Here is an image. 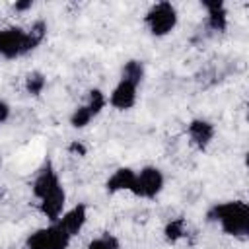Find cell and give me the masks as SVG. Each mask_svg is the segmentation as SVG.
Wrapping results in <instances>:
<instances>
[{"instance_id":"obj_7","label":"cell","mask_w":249,"mask_h":249,"mask_svg":"<svg viewBox=\"0 0 249 249\" xmlns=\"http://www.w3.org/2000/svg\"><path fill=\"white\" fill-rule=\"evenodd\" d=\"M136 84L132 82H126V80H121L115 89L111 91L109 95V103L115 107V109H130L134 103H136Z\"/></svg>"},{"instance_id":"obj_12","label":"cell","mask_w":249,"mask_h":249,"mask_svg":"<svg viewBox=\"0 0 249 249\" xmlns=\"http://www.w3.org/2000/svg\"><path fill=\"white\" fill-rule=\"evenodd\" d=\"M202 6L208 10V27L214 31H224L228 25V14L226 8L220 0H212V2H202Z\"/></svg>"},{"instance_id":"obj_5","label":"cell","mask_w":249,"mask_h":249,"mask_svg":"<svg viewBox=\"0 0 249 249\" xmlns=\"http://www.w3.org/2000/svg\"><path fill=\"white\" fill-rule=\"evenodd\" d=\"M163 189V175L158 167H144L140 173H136L132 193L142 198H154Z\"/></svg>"},{"instance_id":"obj_3","label":"cell","mask_w":249,"mask_h":249,"mask_svg":"<svg viewBox=\"0 0 249 249\" xmlns=\"http://www.w3.org/2000/svg\"><path fill=\"white\" fill-rule=\"evenodd\" d=\"M177 23V10L169 2H158L154 4L146 14V25L152 35L163 37L167 35Z\"/></svg>"},{"instance_id":"obj_19","label":"cell","mask_w":249,"mask_h":249,"mask_svg":"<svg viewBox=\"0 0 249 249\" xmlns=\"http://www.w3.org/2000/svg\"><path fill=\"white\" fill-rule=\"evenodd\" d=\"M8 117H10V107H8V103H6V101H2V99H0V123H4Z\"/></svg>"},{"instance_id":"obj_6","label":"cell","mask_w":249,"mask_h":249,"mask_svg":"<svg viewBox=\"0 0 249 249\" xmlns=\"http://www.w3.org/2000/svg\"><path fill=\"white\" fill-rule=\"evenodd\" d=\"M86 220H88L86 206H84V204H76L74 208H70L68 212H64V214L54 222V224H56L60 230H64L70 237H74V235L84 228Z\"/></svg>"},{"instance_id":"obj_1","label":"cell","mask_w":249,"mask_h":249,"mask_svg":"<svg viewBox=\"0 0 249 249\" xmlns=\"http://www.w3.org/2000/svg\"><path fill=\"white\" fill-rule=\"evenodd\" d=\"M47 35L45 21H35L29 31H23L19 27L2 29L0 31V56L4 58H18L33 51Z\"/></svg>"},{"instance_id":"obj_4","label":"cell","mask_w":249,"mask_h":249,"mask_svg":"<svg viewBox=\"0 0 249 249\" xmlns=\"http://www.w3.org/2000/svg\"><path fill=\"white\" fill-rule=\"evenodd\" d=\"M70 239L72 237L64 230L53 224L51 228H43L31 233L25 241V249H66Z\"/></svg>"},{"instance_id":"obj_10","label":"cell","mask_w":249,"mask_h":249,"mask_svg":"<svg viewBox=\"0 0 249 249\" xmlns=\"http://www.w3.org/2000/svg\"><path fill=\"white\" fill-rule=\"evenodd\" d=\"M60 187V181H58V175L53 171L51 165H47L45 169H41V173L37 175L35 183H33V195L41 200L43 196H47L49 193H53L54 189Z\"/></svg>"},{"instance_id":"obj_11","label":"cell","mask_w":249,"mask_h":249,"mask_svg":"<svg viewBox=\"0 0 249 249\" xmlns=\"http://www.w3.org/2000/svg\"><path fill=\"white\" fill-rule=\"evenodd\" d=\"M136 173L128 167H119L109 179H107V191L117 193V191H132Z\"/></svg>"},{"instance_id":"obj_8","label":"cell","mask_w":249,"mask_h":249,"mask_svg":"<svg viewBox=\"0 0 249 249\" xmlns=\"http://www.w3.org/2000/svg\"><path fill=\"white\" fill-rule=\"evenodd\" d=\"M64 202H66V193H64L62 185H60L58 189H54L53 193H49L47 196L41 198L39 208H41V212H43L51 222H56V220L62 216Z\"/></svg>"},{"instance_id":"obj_9","label":"cell","mask_w":249,"mask_h":249,"mask_svg":"<svg viewBox=\"0 0 249 249\" xmlns=\"http://www.w3.org/2000/svg\"><path fill=\"white\" fill-rule=\"evenodd\" d=\"M187 132H189L191 142L195 146H198V148H206L210 144V140L214 138V126L208 121H204V119H195L189 124Z\"/></svg>"},{"instance_id":"obj_17","label":"cell","mask_w":249,"mask_h":249,"mask_svg":"<svg viewBox=\"0 0 249 249\" xmlns=\"http://www.w3.org/2000/svg\"><path fill=\"white\" fill-rule=\"evenodd\" d=\"M91 119H93L91 111H89L86 105H82V107H78V109L72 113V117H70V124L76 126V128H82V126H86Z\"/></svg>"},{"instance_id":"obj_2","label":"cell","mask_w":249,"mask_h":249,"mask_svg":"<svg viewBox=\"0 0 249 249\" xmlns=\"http://www.w3.org/2000/svg\"><path fill=\"white\" fill-rule=\"evenodd\" d=\"M208 220L218 222L220 228L235 237H243L249 233V206L241 200L220 202L208 210Z\"/></svg>"},{"instance_id":"obj_14","label":"cell","mask_w":249,"mask_h":249,"mask_svg":"<svg viewBox=\"0 0 249 249\" xmlns=\"http://www.w3.org/2000/svg\"><path fill=\"white\" fill-rule=\"evenodd\" d=\"M105 103H107L105 93H103V91H99V89H91V91H89V97H88L86 107H88V109L91 111V115L95 117V115H99V113H101V109L105 107Z\"/></svg>"},{"instance_id":"obj_16","label":"cell","mask_w":249,"mask_h":249,"mask_svg":"<svg viewBox=\"0 0 249 249\" xmlns=\"http://www.w3.org/2000/svg\"><path fill=\"white\" fill-rule=\"evenodd\" d=\"M165 237L169 241H177L185 235V220L183 218H177V220H171L167 226H165Z\"/></svg>"},{"instance_id":"obj_18","label":"cell","mask_w":249,"mask_h":249,"mask_svg":"<svg viewBox=\"0 0 249 249\" xmlns=\"http://www.w3.org/2000/svg\"><path fill=\"white\" fill-rule=\"evenodd\" d=\"M88 249H119V239L115 235H111V233H105V235L93 239L88 245Z\"/></svg>"},{"instance_id":"obj_21","label":"cell","mask_w":249,"mask_h":249,"mask_svg":"<svg viewBox=\"0 0 249 249\" xmlns=\"http://www.w3.org/2000/svg\"><path fill=\"white\" fill-rule=\"evenodd\" d=\"M14 8L19 10V12H21V10H27V8H31V0H27V2H18Z\"/></svg>"},{"instance_id":"obj_20","label":"cell","mask_w":249,"mask_h":249,"mask_svg":"<svg viewBox=\"0 0 249 249\" xmlns=\"http://www.w3.org/2000/svg\"><path fill=\"white\" fill-rule=\"evenodd\" d=\"M70 152H78V154H84V152H86V148H84L80 142H72V144H70Z\"/></svg>"},{"instance_id":"obj_13","label":"cell","mask_w":249,"mask_h":249,"mask_svg":"<svg viewBox=\"0 0 249 249\" xmlns=\"http://www.w3.org/2000/svg\"><path fill=\"white\" fill-rule=\"evenodd\" d=\"M144 78V64L140 60H128L124 66H123V72H121V80H126V82H132V84H140Z\"/></svg>"},{"instance_id":"obj_15","label":"cell","mask_w":249,"mask_h":249,"mask_svg":"<svg viewBox=\"0 0 249 249\" xmlns=\"http://www.w3.org/2000/svg\"><path fill=\"white\" fill-rule=\"evenodd\" d=\"M45 84H47V80H45V76H43L41 72H31V74L25 78V89H27L31 95H39V93L43 91Z\"/></svg>"}]
</instances>
